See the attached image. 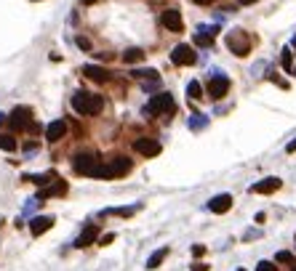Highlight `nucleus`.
<instances>
[{
    "label": "nucleus",
    "mask_w": 296,
    "mask_h": 271,
    "mask_svg": "<svg viewBox=\"0 0 296 271\" xmlns=\"http://www.w3.org/2000/svg\"><path fill=\"white\" fill-rule=\"evenodd\" d=\"M171 61H174L176 67H192V64L197 61V54H195L192 45L182 43V45H176V48L171 51Z\"/></svg>",
    "instance_id": "7ed1b4c3"
},
{
    "label": "nucleus",
    "mask_w": 296,
    "mask_h": 271,
    "mask_svg": "<svg viewBox=\"0 0 296 271\" xmlns=\"http://www.w3.org/2000/svg\"><path fill=\"white\" fill-rule=\"evenodd\" d=\"M240 3H243V5H251V3H256V0H240Z\"/></svg>",
    "instance_id": "2f4dec72"
},
{
    "label": "nucleus",
    "mask_w": 296,
    "mask_h": 271,
    "mask_svg": "<svg viewBox=\"0 0 296 271\" xmlns=\"http://www.w3.org/2000/svg\"><path fill=\"white\" fill-rule=\"evenodd\" d=\"M232 208V194H216L211 202H208V210H211V213H227V210Z\"/></svg>",
    "instance_id": "9b49d317"
},
{
    "label": "nucleus",
    "mask_w": 296,
    "mask_h": 271,
    "mask_svg": "<svg viewBox=\"0 0 296 271\" xmlns=\"http://www.w3.org/2000/svg\"><path fill=\"white\" fill-rule=\"evenodd\" d=\"M291 75H296V67H294V69H291Z\"/></svg>",
    "instance_id": "72a5a7b5"
},
{
    "label": "nucleus",
    "mask_w": 296,
    "mask_h": 271,
    "mask_svg": "<svg viewBox=\"0 0 296 271\" xmlns=\"http://www.w3.org/2000/svg\"><path fill=\"white\" fill-rule=\"evenodd\" d=\"M77 45H80V48H83V51H88V48H91V43H88V40H85V37H77Z\"/></svg>",
    "instance_id": "a878e982"
},
{
    "label": "nucleus",
    "mask_w": 296,
    "mask_h": 271,
    "mask_svg": "<svg viewBox=\"0 0 296 271\" xmlns=\"http://www.w3.org/2000/svg\"><path fill=\"white\" fill-rule=\"evenodd\" d=\"M112 240H115V234H104V237H102V242H99V244H110Z\"/></svg>",
    "instance_id": "cd10ccee"
},
{
    "label": "nucleus",
    "mask_w": 296,
    "mask_h": 271,
    "mask_svg": "<svg viewBox=\"0 0 296 271\" xmlns=\"http://www.w3.org/2000/svg\"><path fill=\"white\" fill-rule=\"evenodd\" d=\"M275 261H278V263H294V255L288 253V250H280V253L275 255Z\"/></svg>",
    "instance_id": "b1692460"
},
{
    "label": "nucleus",
    "mask_w": 296,
    "mask_h": 271,
    "mask_svg": "<svg viewBox=\"0 0 296 271\" xmlns=\"http://www.w3.org/2000/svg\"><path fill=\"white\" fill-rule=\"evenodd\" d=\"M192 271H208V266H206V263H197V266H195Z\"/></svg>",
    "instance_id": "7c9ffc66"
},
{
    "label": "nucleus",
    "mask_w": 296,
    "mask_h": 271,
    "mask_svg": "<svg viewBox=\"0 0 296 271\" xmlns=\"http://www.w3.org/2000/svg\"><path fill=\"white\" fill-rule=\"evenodd\" d=\"M64 133H67V122L64 120H54L48 128H45V138H48L51 144L59 141V138H64Z\"/></svg>",
    "instance_id": "4468645a"
},
{
    "label": "nucleus",
    "mask_w": 296,
    "mask_h": 271,
    "mask_svg": "<svg viewBox=\"0 0 296 271\" xmlns=\"http://www.w3.org/2000/svg\"><path fill=\"white\" fill-rule=\"evenodd\" d=\"M72 168H75V173H80V176H88L99 168V157L96 154H91V151H83V154H77L75 157V162H72Z\"/></svg>",
    "instance_id": "20e7f679"
},
{
    "label": "nucleus",
    "mask_w": 296,
    "mask_h": 271,
    "mask_svg": "<svg viewBox=\"0 0 296 271\" xmlns=\"http://www.w3.org/2000/svg\"><path fill=\"white\" fill-rule=\"evenodd\" d=\"M104 107V98L99 93H85V90H77L75 96H72V109L77 112V115H85V117H94L99 115Z\"/></svg>",
    "instance_id": "f257e3e1"
},
{
    "label": "nucleus",
    "mask_w": 296,
    "mask_h": 271,
    "mask_svg": "<svg viewBox=\"0 0 296 271\" xmlns=\"http://www.w3.org/2000/svg\"><path fill=\"white\" fill-rule=\"evenodd\" d=\"M83 3H91V0H83Z\"/></svg>",
    "instance_id": "f704fd0d"
},
{
    "label": "nucleus",
    "mask_w": 296,
    "mask_h": 271,
    "mask_svg": "<svg viewBox=\"0 0 296 271\" xmlns=\"http://www.w3.org/2000/svg\"><path fill=\"white\" fill-rule=\"evenodd\" d=\"M216 32H219V27H200L195 32V45H200V48H211Z\"/></svg>",
    "instance_id": "9d476101"
},
{
    "label": "nucleus",
    "mask_w": 296,
    "mask_h": 271,
    "mask_svg": "<svg viewBox=\"0 0 296 271\" xmlns=\"http://www.w3.org/2000/svg\"><path fill=\"white\" fill-rule=\"evenodd\" d=\"M256 271H278V266H275V263H269V261H261L259 266H256Z\"/></svg>",
    "instance_id": "393cba45"
},
{
    "label": "nucleus",
    "mask_w": 296,
    "mask_h": 271,
    "mask_svg": "<svg viewBox=\"0 0 296 271\" xmlns=\"http://www.w3.org/2000/svg\"><path fill=\"white\" fill-rule=\"evenodd\" d=\"M96 234H99V229L94 226V223H88V226L80 231V237L75 240V247H88V244L96 240Z\"/></svg>",
    "instance_id": "2eb2a0df"
},
{
    "label": "nucleus",
    "mask_w": 296,
    "mask_h": 271,
    "mask_svg": "<svg viewBox=\"0 0 296 271\" xmlns=\"http://www.w3.org/2000/svg\"><path fill=\"white\" fill-rule=\"evenodd\" d=\"M3 120H5V117H3V112H0V122H3Z\"/></svg>",
    "instance_id": "473e14b6"
},
{
    "label": "nucleus",
    "mask_w": 296,
    "mask_h": 271,
    "mask_svg": "<svg viewBox=\"0 0 296 271\" xmlns=\"http://www.w3.org/2000/svg\"><path fill=\"white\" fill-rule=\"evenodd\" d=\"M134 77H139V80H157V72L155 69H136V72H131Z\"/></svg>",
    "instance_id": "412c9836"
},
{
    "label": "nucleus",
    "mask_w": 296,
    "mask_h": 271,
    "mask_svg": "<svg viewBox=\"0 0 296 271\" xmlns=\"http://www.w3.org/2000/svg\"><path fill=\"white\" fill-rule=\"evenodd\" d=\"M192 253H195L197 258H200L203 253H206V247H203V244H195V247H192Z\"/></svg>",
    "instance_id": "bb28decb"
},
{
    "label": "nucleus",
    "mask_w": 296,
    "mask_h": 271,
    "mask_svg": "<svg viewBox=\"0 0 296 271\" xmlns=\"http://www.w3.org/2000/svg\"><path fill=\"white\" fill-rule=\"evenodd\" d=\"M142 59H144V51H139V48H128L126 54H123V61H126V64L142 61Z\"/></svg>",
    "instance_id": "a211bd4d"
},
{
    "label": "nucleus",
    "mask_w": 296,
    "mask_h": 271,
    "mask_svg": "<svg viewBox=\"0 0 296 271\" xmlns=\"http://www.w3.org/2000/svg\"><path fill=\"white\" fill-rule=\"evenodd\" d=\"M291 271H296V266H294V269H291Z\"/></svg>",
    "instance_id": "c9c22d12"
},
{
    "label": "nucleus",
    "mask_w": 296,
    "mask_h": 271,
    "mask_svg": "<svg viewBox=\"0 0 296 271\" xmlns=\"http://www.w3.org/2000/svg\"><path fill=\"white\" fill-rule=\"evenodd\" d=\"M280 64H283V69H286V72H291L294 69V56H291V51H283V56H280Z\"/></svg>",
    "instance_id": "4be33fe9"
},
{
    "label": "nucleus",
    "mask_w": 296,
    "mask_h": 271,
    "mask_svg": "<svg viewBox=\"0 0 296 271\" xmlns=\"http://www.w3.org/2000/svg\"><path fill=\"white\" fill-rule=\"evenodd\" d=\"M168 258V247H160V250H155L152 255H149V261H147V269H157L163 261Z\"/></svg>",
    "instance_id": "f3484780"
},
{
    "label": "nucleus",
    "mask_w": 296,
    "mask_h": 271,
    "mask_svg": "<svg viewBox=\"0 0 296 271\" xmlns=\"http://www.w3.org/2000/svg\"><path fill=\"white\" fill-rule=\"evenodd\" d=\"M0 149L14 151V149H16V138H14V136H8V133H3V136H0Z\"/></svg>",
    "instance_id": "aec40b11"
},
{
    "label": "nucleus",
    "mask_w": 296,
    "mask_h": 271,
    "mask_svg": "<svg viewBox=\"0 0 296 271\" xmlns=\"http://www.w3.org/2000/svg\"><path fill=\"white\" fill-rule=\"evenodd\" d=\"M174 107L176 104H174V96L171 93H155L144 112H149V115H168V112H174Z\"/></svg>",
    "instance_id": "f03ea898"
},
{
    "label": "nucleus",
    "mask_w": 296,
    "mask_h": 271,
    "mask_svg": "<svg viewBox=\"0 0 296 271\" xmlns=\"http://www.w3.org/2000/svg\"><path fill=\"white\" fill-rule=\"evenodd\" d=\"M229 90V77L227 75H211V80H208V96L211 98H224Z\"/></svg>",
    "instance_id": "39448f33"
},
{
    "label": "nucleus",
    "mask_w": 296,
    "mask_h": 271,
    "mask_svg": "<svg viewBox=\"0 0 296 271\" xmlns=\"http://www.w3.org/2000/svg\"><path fill=\"white\" fill-rule=\"evenodd\" d=\"M280 178H264V181H259V183H254V186H251V191H254V194H272V191H278L280 189Z\"/></svg>",
    "instance_id": "f8f14e48"
},
{
    "label": "nucleus",
    "mask_w": 296,
    "mask_h": 271,
    "mask_svg": "<svg viewBox=\"0 0 296 271\" xmlns=\"http://www.w3.org/2000/svg\"><path fill=\"white\" fill-rule=\"evenodd\" d=\"M134 149L139 151L142 157H157V154H160V144H157L155 138H136Z\"/></svg>",
    "instance_id": "6e6552de"
},
{
    "label": "nucleus",
    "mask_w": 296,
    "mask_h": 271,
    "mask_svg": "<svg viewBox=\"0 0 296 271\" xmlns=\"http://www.w3.org/2000/svg\"><path fill=\"white\" fill-rule=\"evenodd\" d=\"M286 151H288V154H294V151H296V138H294V141L286 147Z\"/></svg>",
    "instance_id": "c85d7f7f"
},
{
    "label": "nucleus",
    "mask_w": 296,
    "mask_h": 271,
    "mask_svg": "<svg viewBox=\"0 0 296 271\" xmlns=\"http://www.w3.org/2000/svg\"><path fill=\"white\" fill-rule=\"evenodd\" d=\"M163 27H166L168 32H184V22H182V14L176 8H168L166 14H163Z\"/></svg>",
    "instance_id": "1a4fd4ad"
},
{
    "label": "nucleus",
    "mask_w": 296,
    "mask_h": 271,
    "mask_svg": "<svg viewBox=\"0 0 296 271\" xmlns=\"http://www.w3.org/2000/svg\"><path fill=\"white\" fill-rule=\"evenodd\" d=\"M187 96L195 98V101H200V98H203V88H200V83H197V80H189V85H187Z\"/></svg>",
    "instance_id": "6ab92c4d"
},
{
    "label": "nucleus",
    "mask_w": 296,
    "mask_h": 271,
    "mask_svg": "<svg viewBox=\"0 0 296 271\" xmlns=\"http://www.w3.org/2000/svg\"><path fill=\"white\" fill-rule=\"evenodd\" d=\"M192 3H197V5H211L214 0H192Z\"/></svg>",
    "instance_id": "c756f323"
},
{
    "label": "nucleus",
    "mask_w": 296,
    "mask_h": 271,
    "mask_svg": "<svg viewBox=\"0 0 296 271\" xmlns=\"http://www.w3.org/2000/svg\"><path fill=\"white\" fill-rule=\"evenodd\" d=\"M110 215H123V218H128V215H134L136 213V208H115V210H107Z\"/></svg>",
    "instance_id": "5701e85b"
},
{
    "label": "nucleus",
    "mask_w": 296,
    "mask_h": 271,
    "mask_svg": "<svg viewBox=\"0 0 296 271\" xmlns=\"http://www.w3.org/2000/svg\"><path fill=\"white\" fill-rule=\"evenodd\" d=\"M227 45H229V51H232L235 56H246L248 51H251V45H248V35H243V32H229V35H227Z\"/></svg>",
    "instance_id": "423d86ee"
},
{
    "label": "nucleus",
    "mask_w": 296,
    "mask_h": 271,
    "mask_svg": "<svg viewBox=\"0 0 296 271\" xmlns=\"http://www.w3.org/2000/svg\"><path fill=\"white\" fill-rule=\"evenodd\" d=\"M83 75L94 83H107L110 80V72L102 69V67H83Z\"/></svg>",
    "instance_id": "dca6fc26"
},
{
    "label": "nucleus",
    "mask_w": 296,
    "mask_h": 271,
    "mask_svg": "<svg viewBox=\"0 0 296 271\" xmlns=\"http://www.w3.org/2000/svg\"><path fill=\"white\" fill-rule=\"evenodd\" d=\"M51 226H54V218H51V215H37V218H32V221H30V231L35 237H40L43 231H48Z\"/></svg>",
    "instance_id": "ddd939ff"
},
{
    "label": "nucleus",
    "mask_w": 296,
    "mask_h": 271,
    "mask_svg": "<svg viewBox=\"0 0 296 271\" xmlns=\"http://www.w3.org/2000/svg\"><path fill=\"white\" fill-rule=\"evenodd\" d=\"M30 120H32V112L27 107H16L8 117V125L14 130H24V128H30Z\"/></svg>",
    "instance_id": "0eeeda50"
}]
</instances>
